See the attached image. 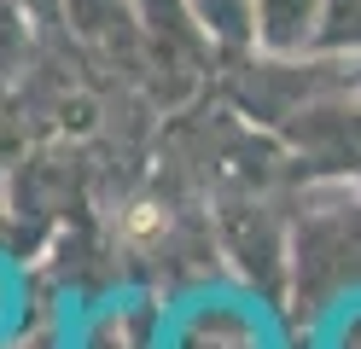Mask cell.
<instances>
[{
	"label": "cell",
	"mask_w": 361,
	"mask_h": 349,
	"mask_svg": "<svg viewBox=\"0 0 361 349\" xmlns=\"http://www.w3.org/2000/svg\"><path fill=\"white\" fill-rule=\"evenodd\" d=\"M64 23L87 41H117L123 23H134L128 0H64Z\"/></svg>",
	"instance_id": "obj_7"
},
{
	"label": "cell",
	"mask_w": 361,
	"mask_h": 349,
	"mask_svg": "<svg viewBox=\"0 0 361 349\" xmlns=\"http://www.w3.org/2000/svg\"><path fill=\"white\" fill-rule=\"evenodd\" d=\"M321 0H257V47L262 53H309Z\"/></svg>",
	"instance_id": "obj_4"
},
{
	"label": "cell",
	"mask_w": 361,
	"mask_h": 349,
	"mask_svg": "<svg viewBox=\"0 0 361 349\" xmlns=\"http://www.w3.org/2000/svg\"><path fill=\"white\" fill-rule=\"evenodd\" d=\"M30 23H35V12L24 6V0H0V70L24 64V53H30Z\"/></svg>",
	"instance_id": "obj_9"
},
{
	"label": "cell",
	"mask_w": 361,
	"mask_h": 349,
	"mask_svg": "<svg viewBox=\"0 0 361 349\" xmlns=\"http://www.w3.org/2000/svg\"><path fill=\"white\" fill-rule=\"evenodd\" d=\"M286 297L303 320L361 302V180H314V192L291 216V268Z\"/></svg>",
	"instance_id": "obj_1"
},
{
	"label": "cell",
	"mask_w": 361,
	"mask_h": 349,
	"mask_svg": "<svg viewBox=\"0 0 361 349\" xmlns=\"http://www.w3.org/2000/svg\"><path fill=\"white\" fill-rule=\"evenodd\" d=\"M12 349H53V338H24V343H12Z\"/></svg>",
	"instance_id": "obj_12"
},
{
	"label": "cell",
	"mask_w": 361,
	"mask_h": 349,
	"mask_svg": "<svg viewBox=\"0 0 361 349\" xmlns=\"http://www.w3.org/2000/svg\"><path fill=\"white\" fill-rule=\"evenodd\" d=\"M355 180H361V175H355Z\"/></svg>",
	"instance_id": "obj_14"
},
{
	"label": "cell",
	"mask_w": 361,
	"mask_h": 349,
	"mask_svg": "<svg viewBox=\"0 0 361 349\" xmlns=\"http://www.w3.org/2000/svg\"><path fill=\"white\" fill-rule=\"evenodd\" d=\"M332 349H361V309L344 314V326H338V343Z\"/></svg>",
	"instance_id": "obj_10"
},
{
	"label": "cell",
	"mask_w": 361,
	"mask_h": 349,
	"mask_svg": "<svg viewBox=\"0 0 361 349\" xmlns=\"http://www.w3.org/2000/svg\"><path fill=\"white\" fill-rule=\"evenodd\" d=\"M216 53H257V0H187Z\"/></svg>",
	"instance_id": "obj_5"
},
{
	"label": "cell",
	"mask_w": 361,
	"mask_h": 349,
	"mask_svg": "<svg viewBox=\"0 0 361 349\" xmlns=\"http://www.w3.org/2000/svg\"><path fill=\"white\" fill-rule=\"evenodd\" d=\"M128 6H134V30H140L157 53H180V59H210L216 53L187 0H128Z\"/></svg>",
	"instance_id": "obj_2"
},
{
	"label": "cell",
	"mask_w": 361,
	"mask_h": 349,
	"mask_svg": "<svg viewBox=\"0 0 361 349\" xmlns=\"http://www.w3.org/2000/svg\"><path fill=\"white\" fill-rule=\"evenodd\" d=\"M169 349H262V332L245 309H228V302H204L187 320L175 326Z\"/></svg>",
	"instance_id": "obj_3"
},
{
	"label": "cell",
	"mask_w": 361,
	"mask_h": 349,
	"mask_svg": "<svg viewBox=\"0 0 361 349\" xmlns=\"http://www.w3.org/2000/svg\"><path fill=\"white\" fill-rule=\"evenodd\" d=\"M35 12V23H64V0H24Z\"/></svg>",
	"instance_id": "obj_11"
},
{
	"label": "cell",
	"mask_w": 361,
	"mask_h": 349,
	"mask_svg": "<svg viewBox=\"0 0 361 349\" xmlns=\"http://www.w3.org/2000/svg\"><path fill=\"white\" fill-rule=\"evenodd\" d=\"M146 338H152V320H146V314H134V309H105L94 326H87L82 349H146Z\"/></svg>",
	"instance_id": "obj_8"
},
{
	"label": "cell",
	"mask_w": 361,
	"mask_h": 349,
	"mask_svg": "<svg viewBox=\"0 0 361 349\" xmlns=\"http://www.w3.org/2000/svg\"><path fill=\"white\" fill-rule=\"evenodd\" d=\"M309 53L361 59V0H321V23H314Z\"/></svg>",
	"instance_id": "obj_6"
},
{
	"label": "cell",
	"mask_w": 361,
	"mask_h": 349,
	"mask_svg": "<svg viewBox=\"0 0 361 349\" xmlns=\"http://www.w3.org/2000/svg\"><path fill=\"white\" fill-rule=\"evenodd\" d=\"M0 314H6V286H0Z\"/></svg>",
	"instance_id": "obj_13"
}]
</instances>
